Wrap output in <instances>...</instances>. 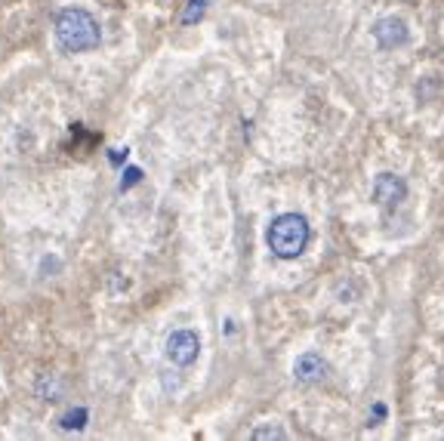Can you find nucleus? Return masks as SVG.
<instances>
[{
    "label": "nucleus",
    "mask_w": 444,
    "mask_h": 441,
    "mask_svg": "<svg viewBox=\"0 0 444 441\" xmlns=\"http://www.w3.org/2000/svg\"><path fill=\"white\" fill-rule=\"evenodd\" d=\"M373 416H376V420H382V416H386V407H382V404H376V407H373Z\"/></svg>",
    "instance_id": "obj_11"
},
{
    "label": "nucleus",
    "mask_w": 444,
    "mask_h": 441,
    "mask_svg": "<svg viewBox=\"0 0 444 441\" xmlns=\"http://www.w3.org/2000/svg\"><path fill=\"white\" fill-rule=\"evenodd\" d=\"M253 438H287V435H284L281 429H256Z\"/></svg>",
    "instance_id": "obj_10"
},
{
    "label": "nucleus",
    "mask_w": 444,
    "mask_h": 441,
    "mask_svg": "<svg viewBox=\"0 0 444 441\" xmlns=\"http://www.w3.org/2000/svg\"><path fill=\"white\" fill-rule=\"evenodd\" d=\"M56 40L62 44L65 53H86L99 47L102 32H99V22L86 10L68 7L56 16Z\"/></svg>",
    "instance_id": "obj_1"
},
{
    "label": "nucleus",
    "mask_w": 444,
    "mask_h": 441,
    "mask_svg": "<svg viewBox=\"0 0 444 441\" xmlns=\"http://www.w3.org/2000/svg\"><path fill=\"white\" fill-rule=\"evenodd\" d=\"M197 349H201V340H197L195 330H176V333H170V340H166V358H170L173 364L185 367L197 358Z\"/></svg>",
    "instance_id": "obj_3"
},
{
    "label": "nucleus",
    "mask_w": 444,
    "mask_h": 441,
    "mask_svg": "<svg viewBox=\"0 0 444 441\" xmlns=\"http://www.w3.org/2000/svg\"><path fill=\"white\" fill-rule=\"evenodd\" d=\"M293 373H296V379H302V383H318V379H324L327 364L321 361V355L306 352V355H299V358H296Z\"/></svg>",
    "instance_id": "obj_6"
},
{
    "label": "nucleus",
    "mask_w": 444,
    "mask_h": 441,
    "mask_svg": "<svg viewBox=\"0 0 444 441\" xmlns=\"http://www.w3.org/2000/svg\"><path fill=\"white\" fill-rule=\"evenodd\" d=\"M265 241H269L271 253H275L278 260H296V256L308 247L306 216H299V213H281V216H275L269 225Z\"/></svg>",
    "instance_id": "obj_2"
},
{
    "label": "nucleus",
    "mask_w": 444,
    "mask_h": 441,
    "mask_svg": "<svg viewBox=\"0 0 444 441\" xmlns=\"http://www.w3.org/2000/svg\"><path fill=\"white\" fill-rule=\"evenodd\" d=\"M84 426H86V410L84 407H77V410L62 416V429H84Z\"/></svg>",
    "instance_id": "obj_8"
},
{
    "label": "nucleus",
    "mask_w": 444,
    "mask_h": 441,
    "mask_svg": "<svg viewBox=\"0 0 444 441\" xmlns=\"http://www.w3.org/2000/svg\"><path fill=\"white\" fill-rule=\"evenodd\" d=\"M204 10H207V0H188V7L182 13V25H195L204 19Z\"/></svg>",
    "instance_id": "obj_7"
},
{
    "label": "nucleus",
    "mask_w": 444,
    "mask_h": 441,
    "mask_svg": "<svg viewBox=\"0 0 444 441\" xmlns=\"http://www.w3.org/2000/svg\"><path fill=\"white\" fill-rule=\"evenodd\" d=\"M404 194H407L404 179H398V176H392V173H380V176H376L373 201L380 207H398L401 201H404Z\"/></svg>",
    "instance_id": "obj_4"
},
{
    "label": "nucleus",
    "mask_w": 444,
    "mask_h": 441,
    "mask_svg": "<svg viewBox=\"0 0 444 441\" xmlns=\"http://www.w3.org/2000/svg\"><path fill=\"white\" fill-rule=\"evenodd\" d=\"M139 179H142V170H139V167H127V170H123V179H121V192L133 188Z\"/></svg>",
    "instance_id": "obj_9"
},
{
    "label": "nucleus",
    "mask_w": 444,
    "mask_h": 441,
    "mask_svg": "<svg viewBox=\"0 0 444 441\" xmlns=\"http://www.w3.org/2000/svg\"><path fill=\"white\" fill-rule=\"evenodd\" d=\"M373 38L382 50H395V47L407 44V25L395 16H388V19H380L373 25Z\"/></svg>",
    "instance_id": "obj_5"
}]
</instances>
